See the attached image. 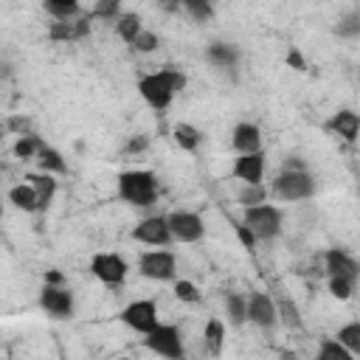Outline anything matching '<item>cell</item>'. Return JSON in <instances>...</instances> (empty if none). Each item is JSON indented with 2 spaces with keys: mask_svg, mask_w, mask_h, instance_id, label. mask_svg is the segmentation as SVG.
Here are the masks:
<instances>
[{
  "mask_svg": "<svg viewBox=\"0 0 360 360\" xmlns=\"http://www.w3.org/2000/svg\"><path fill=\"white\" fill-rule=\"evenodd\" d=\"M166 222H169L172 242H200L205 236L202 217L194 211H172L166 214Z\"/></svg>",
  "mask_w": 360,
  "mask_h": 360,
  "instance_id": "cell-8",
  "label": "cell"
},
{
  "mask_svg": "<svg viewBox=\"0 0 360 360\" xmlns=\"http://www.w3.org/2000/svg\"><path fill=\"white\" fill-rule=\"evenodd\" d=\"M118 197L135 208H146L158 200V177L149 169H127L118 174Z\"/></svg>",
  "mask_w": 360,
  "mask_h": 360,
  "instance_id": "cell-1",
  "label": "cell"
},
{
  "mask_svg": "<svg viewBox=\"0 0 360 360\" xmlns=\"http://www.w3.org/2000/svg\"><path fill=\"white\" fill-rule=\"evenodd\" d=\"M205 59L214 65V68H233L239 62V51L231 45V42H211L205 48Z\"/></svg>",
  "mask_w": 360,
  "mask_h": 360,
  "instance_id": "cell-19",
  "label": "cell"
},
{
  "mask_svg": "<svg viewBox=\"0 0 360 360\" xmlns=\"http://www.w3.org/2000/svg\"><path fill=\"white\" fill-rule=\"evenodd\" d=\"M225 315L233 326H242L248 321V298L242 292H225Z\"/></svg>",
  "mask_w": 360,
  "mask_h": 360,
  "instance_id": "cell-26",
  "label": "cell"
},
{
  "mask_svg": "<svg viewBox=\"0 0 360 360\" xmlns=\"http://www.w3.org/2000/svg\"><path fill=\"white\" fill-rule=\"evenodd\" d=\"M8 202H11L14 208L25 211V214H34V211H39V208H37V194H34V188H31L28 183H20V186H14V188L8 191Z\"/></svg>",
  "mask_w": 360,
  "mask_h": 360,
  "instance_id": "cell-25",
  "label": "cell"
},
{
  "mask_svg": "<svg viewBox=\"0 0 360 360\" xmlns=\"http://www.w3.org/2000/svg\"><path fill=\"white\" fill-rule=\"evenodd\" d=\"M242 225L256 236V242H270L281 233V222H284V214L278 205H270V202H262V205H253V208H242Z\"/></svg>",
  "mask_w": 360,
  "mask_h": 360,
  "instance_id": "cell-2",
  "label": "cell"
},
{
  "mask_svg": "<svg viewBox=\"0 0 360 360\" xmlns=\"http://www.w3.org/2000/svg\"><path fill=\"white\" fill-rule=\"evenodd\" d=\"M3 135H6V127H3V124H0V141H3Z\"/></svg>",
  "mask_w": 360,
  "mask_h": 360,
  "instance_id": "cell-45",
  "label": "cell"
},
{
  "mask_svg": "<svg viewBox=\"0 0 360 360\" xmlns=\"http://www.w3.org/2000/svg\"><path fill=\"white\" fill-rule=\"evenodd\" d=\"M143 346L166 360H183L186 349H183V335L174 323H158L152 332L143 335Z\"/></svg>",
  "mask_w": 360,
  "mask_h": 360,
  "instance_id": "cell-3",
  "label": "cell"
},
{
  "mask_svg": "<svg viewBox=\"0 0 360 360\" xmlns=\"http://www.w3.org/2000/svg\"><path fill=\"white\" fill-rule=\"evenodd\" d=\"M143 31V25H141V14H135V11H121V17L115 20V34L127 42V45H132L135 42V37Z\"/></svg>",
  "mask_w": 360,
  "mask_h": 360,
  "instance_id": "cell-24",
  "label": "cell"
},
{
  "mask_svg": "<svg viewBox=\"0 0 360 360\" xmlns=\"http://www.w3.org/2000/svg\"><path fill=\"white\" fill-rule=\"evenodd\" d=\"M149 146V138L146 135H132L129 141H127V155H138V152H143Z\"/></svg>",
  "mask_w": 360,
  "mask_h": 360,
  "instance_id": "cell-42",
  "label": "cell"
},
{
  "mask_svg": "<svg viewBox=\"0 0 360 360\" xmlns=\"http://www.w3.org/2000/svg\"><path fill=\"white\" fill-rule=\"evenodd\" d=\"M329 292H332L338 301H349L352 292H354V281L340 278V276H329Z\"/></svg>",
  "mask_w": 360,
  "mask_h": 360,
  "instance_id": "cell-36",
  "label": "cell"
},
{
  "mask_svg": "<svg viewBox=\"0 0 360 360\" xmlns=\"http://www.w3.org/2000/svg\"><path fill=\"white\" fill-rule=\"evenodd\" d=\"M3 127H6L8 132H14L17 138H22V135H34V124H31V118H25V115H11Z\"/></svg>",
  "mask_w": 360,
  "mask_h": 360,
  "instance_id": "cell-38",
  "label": "cell"
},
{
  "mask_svg": "<svg viewBox=\"0 0 360 360\" xmlns=\"http://www.w3.org/2000/svg\"><path fill=\"white\" fill-rule=\"evenodd\" d=\"M87 14H90V20L98 17V20H110V22H115V20L121 17V3H118V0H98Z\"/></svg>",
  "mask_w": 360,
  "mask_h": 360,
  "instance_id": "cell-31",
  "label": "cell"
},
{
  "mask_svg": "<svg viewBox=\"0 0 360 360\" xmlns=\"http://www.w3.org/2000/svg\"><path fill=\"white\" fill-rule=\"evenodd\" d=\"M323 262H326V273H329V276H340V278H349V281L357 278L360 264H357L343 248H329V250L323 253Z\"/></svg>",
  "mask_w": 360,
  "mask_h": 360,
  "instance_id": "cell-15",
  "label": "cell"
},
{
  "mask_svg": "<svg viewBox=\"0 0 360 360\" xmlns=\"http://www.w3.org/2000/svg\"><path fill=\"white\" fill-rule=\"evenodd\" d=\"M42 146H45V141H42L37 132H34V135H22V138H17V141H14V158H20V160L37 158Z\"/></svg>",
  "mask_w": 360,
  "mask_h": 360,
  "instance_id": "cell-28",
  "label": "cell"
},
{
  "mask_svg": "<svg viewBox=\"0 0 360 360\" xmlns=\"http://www.w3.org/2000/svg\"><path fill=\"white\" fill-rule=\"evenodd\" d=\"M248 321L259 329H273L278 323L276 298H270L267 292H250L248 295Z\"/></svg>",
  "mask_w": 360,
  "mask_h": 360,
  "instance_id": "cell-11",
  "label": "cell"
},
{
  "mask_svg": "<svg viewBox=\"0 0 360 360\" xmlns=\"http://www.w3.org/2000/svg\"><path fill=\"white\" fill-rule=\"evenodd\" d=\"M202 343L214 357L222 354V349H225V323L219 318H208V323L202 329Z\"/></svg>",
  "mask_w": 360,
  "mask_h": 360,
  "instance_id": "cell-21",
  "label": "cell"
},
{
  "mask_svg": "<svg viewBox=\"0 0 360 360\" xmlns=\"http://www.w3.org/2000/svg\"><path fill=\"white\" fill-rule=\"evenodd\" d=\"M160 45V37L155 34V31H141L138 37H135V42H132V51H138V53H152L155 48Z\"/></svg>",
  "mask_w": 360,
  "mask_h": 360,
  "instance_id": "cell-37",
  "label": "cell"
},
{
  "mask_svg": "<svg viewBox=\"0 0 360 360\" xmlns=\"http://www.w3.org/2000/svg\"><path fill=\"white\" fill-rule=\"evenodd\" d=\"M180 6H183V8H186L197 22H205V20H211V17H214V6H211L208 0H183Z\"/></svg>",
  "mask_w": 360,
  "mask_h": 360,
  "instance_id": "cell-35",
  "label": "cell"
},
{
  "mask_svg": "<svg viewBox=\"0 0 360 360\" xmlns=\"http://www.w3.org/2000/svg\"><path fill=\"white\" fill-rule=\"evenodd\" d=\"M121 323L124 326H129L132 332H141V335H146V332H152L160 321H158V304L152 301V298H138V301H129L124 309H121Z\"/></svg>",
  "mask_w": 360,
  "mask_h": 360,
  "instance_id": "cell-6",
  "label": "cell"
},
{
  "mask_svg": "<svg viewBox=\"0 0 360 360\" xmlns=\"http://www.w3.org/2000/svg\"><path fill=\"white\" fill-rule=\"evenodd\" d=\"M138 93H141V98H143L149 107H155V110H166V107L172 104V98H174L172 87L163 82V76H160L158 70L138 79Z\"/></svg>",
  "mask_w": 360,
  "mask_h": 360,
  "instance_id": "cell-9",
  "label": "cell"
},
{
  "mask_svg": "<svg viewBox=\"0 0 360 360\" xmlns=\"http://www.w3.org/2000/svg\"><path fill=\"white\" fill-rule=\"evenodd\" d=\"M326 127H329L335 135H340L343 141L354 143V141H357V132H360V118H357L354 110H340V112H335V115L329 118Z\"/></svg>",
  "mask_w": 360,
  "mask_h": 360,
  "instance_id": "cell-18",
  "label": "cell"
},
{
  "mask_svg": "<svg viewBox=\"0 0 360 360\" xmlns=\"http://www.w3.org/2000/svg\"><path fill=\"white\" fill-rule=\"evenodd\" d=\"M357 20H360V14L346 17L343 25H338V34H340V37H357V34H360V22H357Z\"/></svg>",
  "mask_w": 360,
  "mask_h": 360,
  "instance_id": "cell-39",
  "label": "cell"
},
{
  "mask_svg": "<svg viewBox=\"0 0 360 360\" xmlns=\"http://www.w3.org/2000/svg\"><path fill=\"white\" fill-rule=\"evenodd\" d=\"M239 205L242 208H253V205H262V202H267V188L259 183V186H242V191H239Z\"/></svg>",
  "mask_w": 360,
  "mask_h": 360,
  "instance_id": "cell-30",
  "label": "cell"
},
{
  "mask_svg": "<svg viewBox=\"0 0 360 360\" xmlns=\"http://www.w3.org/2000/svg\"><path fill=\"white\" fill-rule=\"evenodd\" d=\"M158 73L163 76V82L172 87V93H174V96L186 90V82H188V79H186V73H183L180 68H174V65H163Z\"/></svg>",
  "mask_w": 360,
  "mask_h": 360,
  "instance_id": "cell-32",
  "label": "cell"
},
{
  "mask_svg": "<svg viewBox=\"0 0 360 360\" xmlns=\"http://www.w3.org/2000/svg\"><path fill=\"white\" fill-rule=\"evenodd\" d=\"M37 166H39V172H45V174H65L68 172V160H65V155L59 152V149H53V146H42L39 149V155H37Z\"/></svg>",
  "mask_w": 360,
  "mask_h": 360,
  "instance_id": "cell-20",
  "label": "cell"
},
{
  "mask_svg": "<svg viewBox=\"0 0 360 360\" xmlns=\"http://www.w3.org/2000/svg\"><path fill=\"white\" fill-rule=\"evenodd\" d=\"M231 174L236 180H242L245 186H259L262 177H264V152H250V155H239Z\"/></svg>",
  "mask_w": 360,
  "mask_h": 360,
  "instance_id": "cell-13",
  "label": "cell"
},
{
  "mask_svg": "<svg viewBox=\"0 0 360 360\" xmlns=\"http://www.w3.org/2000/svg\"><path fill=\"white\" fill-rule=\"evenodd\" d=\"M281 357H284V360H295V354H290V352H284Z\"/></svg>",
  "mask_w": 360,
  "mask_h": 360,
  "instance_id": "cell-44",
  "label": "cell"
},
{
  "mask_svg": "<svg viewBox=\"0 0 360 360\" xmlns=\"http://www.w3.org/2000/svg\"><path fill=\"white\" fill-rule=\"evenodd\" d=\"M315 360H357L349 349H343L335 338H321L318 343V357Z\"/></svg>",
  "mask_w": 360,
  "mask_h": 360,
  "instance_id": "cell-27",
  "label": "cell"
},
{
  "mask_svg": "<svg viewBox=\"0 0 360 360\" xmlns=\"http://www.w3.org/2000/svg\"><path fill=\"white\" fill-rule=\"evenodd\" d=\"M90 273H93L98 281H104V284H110V287H118V284L127 281L129 264H127V259H124L121 253H96V256L90 259Z\"/></svg>",
  "mask_w": 360,
  "mask_h": 360,
  "instance_id": "cell-7",
  "label": "cell"
},
{
  "mask_svg": "<svg viewBox=\"0 0 360 360\" xmlns=\"http://www.w3.org/2000/svg\"><path fill=\"white\" fill-rule=\"evenodd\" d=\"M174 295H177V301H183V304H197L202 295H200V287L194 284V281H188V278H174Z\"/></svg>",
  "mask_w": 360,
  "mask_h": 360,
  "instance_id": "cell-33",
  "label": "cell"
},
{
  "mask_svg": "<svg viewBox=\"0 0 360 360\" xmlns=\"http://www.w3.org/2000/svg\"><path fill=\"white\" fill-rule=\"evenodd\" d=\"M132 239L135 242H143V245H152V248H166L172 245V233H169V222L166 217H146L141 219L135 228H132Z\"/></svg>",
  "mask_w": 360,
  "mask_h": 360,
  "instance_id": "cell-10",
  "label": "cell"
},
{
  "mask_svg": "<svg viewBox=\"0 0 360 360\" xmlns=\"http://www.w3.org/2000/svg\"><path fill=\"white\" fill-rule=\"evenodd\" d=\"M138 273L143 278H152V281H174V276H177V259H174L172 250H163V248L143 250L138 256Z\"/></svg>",
  "mask_w": 360,
  "mask_h": 360,
  "instance_id": "cell-5",
  "label": "cell"
},
{
  "mask_svg": "<svg viewBox=\"0 0 360 360\" xmlns=\"http://www.w3.org/2000/svg\"><path fill=\"white\" fill-rule=\"evenodd\" d=\"M48 37L53 42H73V39L90 37V14H82V17L68 20V22H51L48 25Z\"/></svg>",
  "mask_w": 360,
  "mask_h": 360,
  "instance_id": "cell-14",
  "label": "cell"
},
{
  "mask_svg": "<svg viewBox=\"0 0 360 360\" xmlns=\"http://www.w3.org/2000/svg\"><path fill=\"white\" fill-rule=\"evenodd\" d=\"M273 194L278 200H287V202H295V200H309L315 194V180L312 174L304 169V172H290V169H281L278 177L273 180Z\"/></svg>",
  "mask_w": 360,
  "mask_h": 360,
  "instance_id": "cell-4",
  "label": "cell"
},
{
  "mask_svg": "<svg viewBox=\"0 0 360 360\" xmlns=\"http://www.w3.org/2000/svg\"><path fill=\"white\" fill-rule=\"evenodd\" d=\"M45 11L53 17V22H68L84 14L79 0H45Z\"/></svg>",
  "mask_w": 360,
  "mask_h": 360,
  "instance_id": "cell-22",
  "label": "cell"
},
{
  "mask_svg": "<svg viewBox=\"0 0 360 360\" xmlns=\"http://www.w3.org/2000/svg\"><path fill=\"white\" fill-rule=\"evenodd\" d=\"M172 138H174V143H177L183 152H197V146H200V141H202V132H200L194 124L180 121V124H174Z\"/></svg>",
  "mask_w": 360,
  "mask_h": 360,
  "instance_id": "cell-23",
  "label": "cell"
},
{
  "mask_svg": "<svg viewBox=\"0 0 360 360\" xmlns=\"http://www.w3.org/2000/svg\"><path fill=\"white\" fill-rule=\"evenodd\" d=\"M25 180H28V186H31L34 194H37V208L45 211V208L53 202V197H56L59 180H56L53 174H45V172H28Z\"/></svg>",
  "mask_w": 360,
  "mask_h": 360,
  "instance_id": "cell-16",
  "label": "cell"
},
{
  "mask_svg": "<svg viewBox=\"0 0 360 360\" xmlns=\"http://www.w3.org/2000/svg\"><path fill=\"white\" fill-rule=\"evenodd\" d=\"M284 62H287V68H292V70H307V59H304V53H301L298 48H290L287 56H284Z\"/></svg>",
  "mask_w": 360,
  "mask_h": 360,
  "instance_id": "cell-40",
  "label": "cell"
},
{
  "mask_svg": "<svg viewBox=\"0 0 360 360\" xmlns=\"http://www.w3.org/2000/svg\"><path fill=\"white\" fill-rule=\"evenodd\" d=\"M335 340H338L343 349H349L352 354H357V352H360V323H357V321H352V323L340 326Z\"/></svg>",
  "mask_w": 360,
  "mask_h": 360,
  "instance_id": "cell-29",
  "label": "cell"
},
{
  "mask_svg": "<svg viewBox=\"0 0 360 360\" xmlns=\"http://www.w3.org/2000/svg\"><path fill=\"white\" fill-rule=\"evenodd\" d=\"M112 360H132V357H112Z\"/></svg>",
  "mask_w": 360,
  "mask_h": 360,
  "instance_id": "cell-47",
  "label": "cell"
},
{
  "mask_svg": "<svg viewBox=\"0 0 360 360\" xmlns=\"http://www.w3.org/2000/svg\"><path fill=\"white\" fill-rule=\"evenodd\" d=\"M233 231H236V239L242 242V248H248V250H253V248H256V236H253L242 222H233Z\"/></svg>",
  "mask_w": 360,
  "mask_h": 360,
  "instance_id": "cell-41",
  "label": "cell"
},
{
  "mask_svg": "<svg viewBox=\"0 0 360 360\" xmlns=\"http://www.w3.org/2000/svg\"><path fill=\"white\" fill-rule=\"evenodd\" d=\"M276 315H278V321H284L287 326H301L298 307H295L290 298H278V301H276Z\"/></svg>",
  "mask_w": 360,
  "mask_h": 360,
  "instance_id": "cell-34",
  "label": "cell"
},
{
  "mask_svg": "<svg viewBox=\"0 0 360 360\" xmlns=\"http://www.w3.org/2000/svg\"><path fill=\"white\" fill-rule=\"evenodd\" d=\"M45 284L51 287H65V276L59 270H45Z\"/></svg>",
  "mask_w": 360,
  "mask_h": 360,
  "instance_id": "cell-43",
  "label": "cell"
},
{
  "mask_svg": "<svg viewBox=\"0 0 360 360\" xmlns=\"http://www.w3.org/2000/svg\"><path fill=\"white\" fill-rule=\"evenodd\" d=\"M231 143L239 155H250V152H259L262 149V132L256 124L250 121H242L233 127V135H231Z\"/></svg>",
  "mask_w": 360,
  "mask_h": 360,
  "instance_id": "cell-17",
  "label": "cell"
},
{
  "mask_svg": "<svg viewBox=\"0 0 360 360\" xmlns=\"http://www.w3.org/2000/svg\"><path fill=\"white\" fill-rule=\"evenodd\" d=\"M0 219H3V200H0Z\"/></svg>",
  "mask_w": 360,
  "mask_h": 360,
  "instance_id": "cell-46",
  "label": "cell"
},
{
  "mask_svg": "<svg viewBox=\"0 0 360 360\" xmlns=\"http://www.w3.org/2000/svg\"><path fill=\"white\" fill-rule=\"evenodd\" d=\"M39 307L53 318H70L73 315V292L68 287H51L45 284L39 292Z\"/></svg>",
  "mask_w": 360,
  "mask_h": 360,
  "instance_id": "cell-12",
  "label": "cell"
}]
</instances>
